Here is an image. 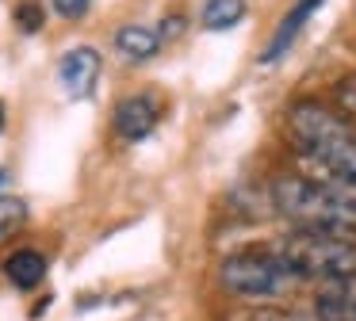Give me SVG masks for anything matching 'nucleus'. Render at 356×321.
Wrapping results in <instances>:
<instances>
[{
  "mask_svg": "<svg viewBox=\"0 0 356 321\" xmlns=\"http://www.w3.org/2000/svg\"><path fill=\"white\" fill-rule=\"evenodd\" d=\"M4 275H8L12 287L35 290L42 283V275H47V256L35 252V249H19V252H12V256L4 260Z\"/></svg>",
  "mask_w": 356,
  "mask_h": 321,
  "instance_id": "obj_9",
  "label": "nucleus"
},
{
  "mask_svg": "<svg viewBox=\"0 0 356 321\" xmlns=\"http://www.w3.org/2000/svg\"><path fill=\"white\" fill-rule=\"evenodd\" d=\"M157 119H161V99L154 92H134V96L119 99L115 115H111V126L123 142H142V138L154 134Z\"/></svg>",
  "mask_w": 356,
  "mask_h": 321,
  "instance_id": "obj_5",
  "label": "nucleus"
},
{
  "mask_svg": "<svg viewBox=\"0 0 356 321\" xmlns=\"http://www.w3.org/2000/svg\"><path fill=\"white\" fill-rule=\"evenodd\" d=\"M284 268L295 279H345L356 275V237L341 233H318V229H295L272 245Z\"/></svg>",
  "mask_w": 356,
  "mask_h": 321,
  "instance_id": "obj_2",
  "label": "nucleus"
},
{
  "mask_svg": "<svg viewBox=\"0 0 356 321\" xmlns=\"http://www.w3.org/2000/svg\"><path fill=\"white\" fill-rule=\"evenodd\" d=\"M287 134L302 157L325 176H356V126L318 99H299L287 111Z\"/></svg>",
  "mask_w": 356,
  "mask_h": 321,
  "instance_id": "obj_1",
  "label": "nucleus"
},
{
  "mask_svg": "<svg viewBox=\"0 0 356 321\" xmlns=\"http://www.w3.org/2000/svg\"><path fill=\"white\" fill-rule=\"evenodd\" d=\"M96 81H100V54L92 46H73V50L62 54V61H58V84L65 88L70 99L92 96Z\"/></svg>",
  "mask_w": 356,
  "mask_h": 321,
  "instance_id": "obj_6",
  "label": "nucleus"
},
{
  "mask_svg": "<svg viewBox=\"0 0 356 321\" xmlns=\"http://www.w3.org/2000/svg\"><path fill=\"white\" fill-rule=\"evenodd\" d=\"M24 218H27V206L19 203V199L0 195V241H4L8 233H16V229L24 226Z\"/></svg>",
  "mask_w": 356,
  "mask_h": 321,
  "instance_id": "obj_11",
  "label": "nucleus"
},
{
  "mask_svg": "<svg viewBox=\"0 0 356 321\" xmlns=\"http://www.w3.org/2000/svg\"><path fill=\"white\" fill-rule=\"evenodd\" d=\"M322 4H325V0H295V8L284 15V23L276 27V35H272V42L264 46V54H261V65H276V61H280V58H284V54L295 46V38H299V31L307 27V19H310V15H314Z\"/></svg>",
  "mask_w": 356,
  "mask_h": 321,
  "instance_id": "obj_7",
  "label": "nucleus"
},
{
  "mask_svg": "<svg viewBox=\"0 0 356 321\" xmlns=\"http://www.w3.org/2000/svg\"><path fill=\"white\" fill-rule=\"evenodd\" d=\"M337 99H341V107L356 119V76H348V81L337 84Z\"/></svg>",
  "mask_w": 356,
  "mask_h": 321,
  "instance_id": "obj_14",
  "label": "nucleus"
},
{
  "mask_svg": "<svg viewBox=\"0 0 356 321\" xmlns=\"http://www.w3.org/2000/svg\"><path fill=\"white\" fill-rule=\"evenodd\" d=\"M322 287H330L333 295H341V298H353V302H356V275H345V279L322 283Z\"/></svg>",
  "mask_w": 356,
  "mask_h": 321,
  "instance_id": "obj_15",
  "label": "nucleus"
},
{
  "mask_svg": "<svg viewBox=\"0 0 356 321\" xmlns=\"http://www.w3.org/2000/svg\"><path fill=\"white\" fill-rule=\"evenodd\" d=\"M295 275L284 268L276 252H234L222 260V287L238 298H253V302H272L295 290Z\"/></svg>",
  "mask_w": 356,
  "mask_h": 321,
  "instance_id": "obj_4",
  "label": "nucleus"
},
{
  "mask_svg": "<svg viewBox=\"0 0 356 321\" xmlns=\"http://www.w3.org/2000/svg\"><path fill=\"white\" fill-rule=\"evenodd\" d=\"M272 203H276V211L284 214L295 229L356 237V214L348 211L333 191H325L318 180L284 176V180H276V188H272Z\"/></svg>",
  "mask_w": 356,
  "mask_h": 321,
  "instance_id": "obj_3",
  "label": "nucleus"
},
{
  "mask_svg": "<svg viewBox=\"0 0 356 321\" xmlns=\"http://www.w3.org/2000/svg\"><path fill=\"white\" fill-rule=\"evenodd\" d=\"M50 4H54V12L62 15V19H81V15H88L92 0H50Z\"/></svg>",
  "mask_w": 356,
  "mask_h": 321,
  "instance_id": "obj_12",
  "label": "nucleus"
},
{
  "mask_svg": "<svg viewBox=\"0 0 356 321\" xmlns=\"http://www.w3.org/2000/svg\"><path fill=\"white\" fill-rule=\"evenodd\" d=\"M16 19H19V27H24L27 35H31V31H39V27H42L39 4H31V0H27V4H19V8H16Z\"/></svg>",
  "mask_w": 356,
  "mask_h": 321,
  "instance_id": "obj_13",
  "label": "nucleus"
},
{
  "mask_svg": "<svg viewBox=\"0 0 356 321\" xmlns=\"http://www.w3.org/2000/svg\"><path fill=\"white\" fill-rule=\"evenodd\" d=\"M0 130H4V104H0Z\"/></svg>",
  "mask_w": 356,
  "mask_h": 321,
  "instance_id": "obj_18",
  "label": "nucleus"
},
{
  "mask_svg": "<svg viewBox=\"0 0 356 321\" xmlns=\"http://www.w3.org/2000/svg\"><path fill=\"white\" fill-rule=\"evenodd\" d=\"M241 15H245V0H207L200 19L207 31H226V27H234Z\"/></svg>",
  "mask_w": 356,
  "mask_h": 321,
  "instance_id": "obj_10",
  "label": "nucleus"
},
{
  "mask_svg": "<svg viewBox=\"0 0 356 321\" xmlns=\"http://www.w3.org/2000/svg\"><path fill=\"white\" fill-rule=\"evenodd\" d=\"M245 321H307V318H295V313H284V310H257V313H249Z\"/></svg>",
  "mask_w": 356,
  "mask_h": 321,
  "instance_id": "obj_16",
  "label": "nucleus"
},
{
  "mask_svg": "<svg viewBox=\"0 0 356 321\" xmlns=\"http://www.w3.org/2000/svg\"><path fill=\"white\" fill-rule=\"evenodd\" d=\"M180 27H184V19H180V15H172V19H165V27H161V38H169V35H180Z\"/></svg>",
  "mask_w": 356,
  "mask_h": 321,
  "instance_id": "obj_17",
  "label": "nucleus"
},
{
  "mask_svg": "<svg viewBox=\"0 0 356 321\" xmlns=\"http://www.w3.org/2000/svg\"><path fill=\"white\" fill-rule=\"evenodd\" d=\"M161 31L142 27V23H127V27L115 31V50L123 54L127 61H149L157 50H161Z\"/></svg>",
  "mask_w": 356,
  "mask_h": 321,
  "instance_id": "obj_8",
  "label": "nucleus"
}]
</instances>
